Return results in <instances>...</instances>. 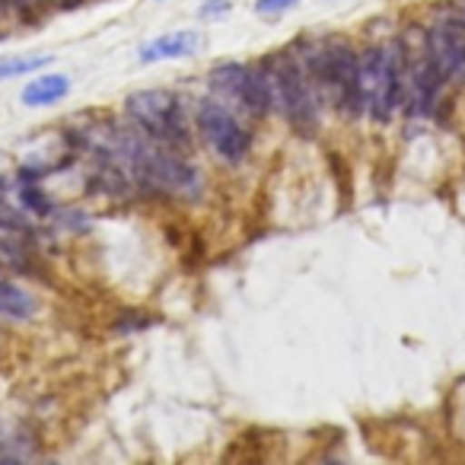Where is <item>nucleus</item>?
Returning <instances> with one entry per match:
<instances>
[{
    "label": "nucleus",
    "mask_w": 465,
    "mask_h": 465,
    "mask_svg": "<svg viewBox=\"0 0 465 465\" xmlns=\"http://www.w3.org/2000/svg\"><path fill=\"white\" fill-rule=\"evenodd\" d=\"M272 109H278L297 131L310 134L319 122V93L310 77V67L293 54H274L262 64Z\"/></svg>",
    "instance_id": "f257e3e1"
},
{
    "label": "nucleus",
    "mask_w": 465,
    "mask_h": 465,
    "mask_svg": "<svg viewBox=\"0 0 465 465\" xmlns=\"http://www.w3.org/2000/svg\"><path fill=\"white\" fill-rule=\"evenodd\" d=\"M401 86V45L382 42L370 45L357 58V93H361V112H367L373 122H389L399 109Z\"/></svg>",
    "instance_id": "f03ea898"
},
{
    "label": "nucleus",
    "mask_w": 465,
    "mask_h": 465,
    "mask_svg": "<svg viewBox=\"0 0 465 465\" xmlns=\"http://www.w3.org/2000/svg\"><path fill=\"white\" fill-rule=\"evenodd\" d=\"M357 58L361 54L348 42H322L310 52V77L319 96L329 99L335 109L357 115L361 112V93H357Z\"/></svg>",
    "instance_id": "7ed1b4c3"
},
{
    "label": "nucleus",
    "mask_w": 465,
    "mask_h": 465,
    "mask_svg": "<svg viewBox=\"0 0 465 465\" xmlns=\"http://www.w3.org/2000/svg\"><path fill=\"white\" fill-rule=\"evenodd\" d=\"M131 124L150 137L153 143H163L169 150L188 147V118L185 105L175 93L169 90H141L131 93L124 103Z\"/></svg>",
    "instance_id": "20e7f679"
},
{
    "label": "nucleus",
    "mask_w": 465,
    "mask_h": 465,
    "mask_svg": "<svg viewBox=\"0 0 465 465\" xmlns=\"http://www.w3.org/2000/svg\"><path fill=\"white\" fill-rule=\"evenodd\" d=\"M414 39L399 42L401 45V86H399V105H405L408 115H430L437 109L440 90L446 77L440 74L437 61L427 45L424 29H414Z\"/></svg>",
    "instance_id": "39448f33"
},
{
    "label": "nucleus",
    "mask_w": 465,
    "mask_h": 465,
    "mask_svg": "<svg viewBox=\"0 0 465 465\" xmlns=\"http://www.w3.org/2000/svg\"><path fill=\"white\" fill-rule=\"evenodd\" d=\"M427 45L437 61L440 74L450 84L465 86V23L459 16V10H443L437 14L433 26L427 29Z\"/></svg>",
    "instance_id": "423d86ee"
},
{
    "label": "nucleus",
    "mask_w": 465,
    "mask_h": 465,
    "mask_svg": "<svg viewBox=\"0 0 465 465\" xmlns=\"http://www.w3.org/2000/svg\"><path fill=\"white\" fill-rule=\"evenodd\" d=\"M211 84L217 93H223L232 105H240L249 115H265L272 109V99H268V86L262 77V67H246V64H220L211 74Z\"/></svg>",
    "instance_id": "0eeeda50"
},
{
    "label": "nucleus",
    "mask_w": 465,
    "mask_h": 465,
    "mask_svg": "<svg viewBox=\"0 0 465 465\" xmlns=\"http://www.w3.org/2000/svg\"><path fill=\"white\" fill-rule=\"evenodd\" d=\"M198 124H201V134L207 137V143H211V147L217 150L223 160L236 163V160H242V156L249 153V143H252V137H249V131L242 128L240 118L232 115L226 105L201 103Z\"/></svg>",
    "instance_id": "6e6552de"
},
{
    "label": "nucleus",
    "mask_w": 465,
    "mask_h": 465,
    "mask_svg": "<svg viewBox=\"0 0 465 465\" xmlns=\"http://www.w3.org/2000/svg\"><path fill=\"white\" fill-rule=\"evenodd\" d=\"M204 39L201 33H192V29H182V33H166L160 39L147 42L141 48V61L143 64H153V61H169V58H188V54L201 52Z\"/></svg>",
    "instance_id": "1a4fd4ad"
},
{
    "label": "nucleus",
    "mask_w": 465,
    "mask_h": 465,
    "mask_svg": "<svg viewBox=\"0 0 465 465\" xmlns=\"http://www.w3.org/2000/svg\"><path fill=\"white\" fill-rule=\"evenodd\" d=\"M71 90V80L64 74H48V77H39L23 90V103L26 105H52L58 99L67 96Z\"/></svg>",
    "instance_id": "9d476101"
},
{
    "label": "nucleus",
    "mask_w": 465,
    "mask_h": 465,
    "mask_svg": "<svg viewBox=\"0 0 465 465\" xmlns=\"http://www.w3.org/2000/svg\"><path fill=\"white\" fill-rule=\"evenodd\" d=\"M35 312V300L14 281L0 278V316L4 319H29Z\"/></svg>",
    "instance_id": "9b49d317"
},
{
    "label": "nucleus",
    "mask_w": 465,
    "mask_h": 465,
    "mask_svg": "<svg viewBox=\"0 0 465 465\" xmlns=\"http://www.w3.org/2000/svg\"><path fill=\"white\" fill-rule=\"evenodd\" d=\"M48 61H52L48 54H33V58H26V54H14V58H0V80L33 74V71H39V67H45Z\"/></svg>",
    "instance_id": "f8f14e48"
},
{
    "label": "nucleus",
    "mask_w": 465,
    "mask_h": 465,
    "mask_svg": "<svg viewBox=\"0 0 465 465\" xmlns=\"http://www.w3.org/2000/svg\"><path fill=\"white\" fill-rule=\"evenodd\" d=\"M20 201H23V207H29L33 213H48V211H52V201L45 198V192H42L33 179L20 185Z\"/></svg>",
    "instance_id": "ddd939ff"
},
{
    "label": "nucleus",
    "mask_w": 465,
    "mask_h": 465,
    "mask_svg": "<svg viewBox=\"0 0 465 465\" xmlns=\"http://www.w3.org/2000/svg\"><path fill=\"white\" fill-rule=\"evenodd\" d=\"M300 0H255V10L262 16H278V14H287L291 7H297Z\"/></svg>",
    "instance_id": "4468645a"
},
{
    "label": "nucleus",
    "mask_w": 465,
    "mask_h": 465,
    "mask_svg": "<svg viewBox=\"0 0 465 465\" xmlns=\"http://www.w3.org/2000/svg\"><path fill=\"white\" fill-rule=\"evenodd\" d=\"M459 16H462V23H465V10H459Z\"/></svg>",
    "instance_id": "2eb2a0df"
}]
</instances>
